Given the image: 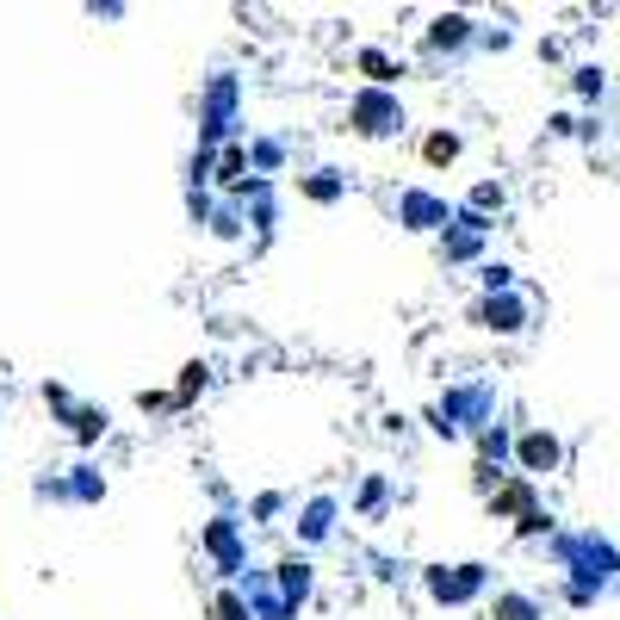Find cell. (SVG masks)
I'll use <instances>...</instances> for the list:
<instances>
[{"label": "cell", "instance_id": "6", "mask_svg": "<svg viewBox=\"0 0 620 620\" xmlns=\"http://www.w3.org/2000/svg\"><path fill=\"white\" fill-rule=\"evenodd\" d=\"M446 217H453V205H446L441 193H422V187H404V193H397V224H409V230H453V224H446Z\"/></svg>", "mask_w": 620, "mask_h": 620}, {"label": "cell", "instance_id": "22", "mask_svg": "<svg viewBox=\"0 0 620 620\" xmlns=\"http://www.w3.org/2000/svg\"><path fill=\"white\" fill-rule=\"evenodd\" d=\"M354 509H360V515H379V509H385V478H367L360 497H354Z\"/></svg>", "mask_w": 620, "mask_h": 620}, {"label": "cell", "instance_id": "23", "mask_svg": "<svg viewBox=\"0 0 620 620\" xmlns=\"http://www.w3.org/2000/svg\"><path fill=\"white\" fill-rule=\"evenodd\" d=\"M490 205H497V212H503V187H497V180H478V187H472V212L485 217Z\"/></svg>", "mask_w": 620, "mask_h": 620}, {"label": "cell", "instance_id": "26", "mask_svg": "<svg viewBox=\"0 0 620 620\" xmlns=\"http://www.w3.org/2000/svg\"><path fill=\"white\" fill-rule=\"evenodd\" d=\"M478 279H485V291H509L515 267H503V261H485V267H478Z\"/></svg>", "mask_w": 620, "mask_h": 620}, {"label": "cell", "instance_id": "13", "mask_svg": "<svg viewBox=\"0 0 620 620\" xmlns=\"http://www.w3.org/2000/svg\"><path fill=\"white\" fill-rule=\"evenodd\" d=\"M354 62H360V75H367V87H385V94H391V87L404 81V69H397V62H391L385 50H360Z\"/></svg>", "mask_w": 620, "mask_h": 620}, {"label": "cell", "instance_id": "8", "mask_svg": "<svg viewBox=\"0 0 620 620\" xmlns=\"http://www.w3.org/2000/svg\"><path fill=\"white\" fill-rule=\"evenodd\" d=\"M273 589H279V596H286L291 608H305L310 589H317V564L298 559V552H286V559L273 564Z\"/></svg>", "mask_w": 620, "mask_h": 620}, {"label": "cell", "instance_id": "11", "mask_svg": "<svg viewBox=\"0 0 620 620\" xmlns=\"http://www.w3.org/2000/svg\"><path fill=\"white\" fill-rule=\"evenodd\" d=\"M298 193L317 199V205H335V199L348 193V175H342V168H310V175L298 180Z\"/></svg>", "mask_w": 620, "mask_h": 620}, {"label": "cell", "instance_id": "12", "mask_svg": "<svg viewBox=\"0 0 620 620\" xmlns=\"http://www.w3.org/2000/svg\"><path fill=\"white\" fill-rule=\"evenodd\" d=\"M249 168H254V180L279 175L286 168V143L279 136H249Z\"/></svg>", "mask_w": 620, "mask_h": 620}, {"label": "cell", "instance_id": "17", "mask_svg": "<svg viewBox=\"0 0 620 620\" xmlns=\"http://www.w3.org/2000/svg\"><path fill=\"white\" fill-rule=\"evenodd\" d=\"M212 620H254L249 596H242V583H224V589L212 596Z\"/></svg>", "mask_w": 620, "mask_h": 620}, {"label": "cell", "instance_id": "15", "mask_svg": "<svg viewBox=\"0 0 620 620\" xmlns=\"http://www.w3.org/2000/svg\"><path fill=\"white\" fill-rule=\"evenodd\" d=\"M527 503H534L527 478H515V485H503V490H490V515H522V522H527V515H534Z\"/></svg>", "mask_w": 620, "mask_h": 620}, {"label": "cell", "instance_id": "21", "mask_svg": "<svg viewBox=\"0 0 620 620\" xmlns=\"http://www.w3.org/2000/svg\"><path fill=\"white\" fill-rule=\"evenodd\" d=\"M478 453H485V460H478V465L503 460V453H509V428H503V422H497V428H485V434H478Z\"/></svg>", "mask_w": 620, "mask_h": 620}, {"label": "cell", "instance_id": "10", "mask_svg": "<svg viewBox=\"0 0 620 620\" xmlns=\"http://www.w3.org/2000/svg\"><path fill=\"white\" fill-rule=\"evenodd\" d=\"M465 44H472V20H465V13H434V20H428V50H434V57H441V50H465Z\"/></svg>", "mask_w": 620, "mask_h": 620}, {"label": "cell", "instance_id": "18", "mask_svg": "<svg viewBox=\"0 0 620 620\" xmlns=\"http://www.w3.org/2000/svg\"><path fill=\"white\" fill-rule=\"evenodd\" d=\"M205 385H212V367L205 360H187L175 379V404H193V397H205Z\"/></svg>", "mask_w": 620, "mask_h": 620}, {"label": "cell", "instance_id": "7", "mask_svg": "<svg viewBox=\"0 0 620 620\" xmlns=\"http://www.w3.org/2000/svg\"><path fill=\"white\" fill-rule=\"evenodd\" d=\"M335 522H342V497L317 490V497L298 509V522H291V527H298V540H305V546H323V540L335 534Z\"/></svg>", "mask_w": 620, "mask_h": 620}, {"label": "cell", "instance_id": "24", "mask_svg": "<svg viewBox=\"0 0 620 620\" xmlns=\"http://www.w3.org/2000/svg\"><path fill=\"white\" fill-rule=\"evenodd\" d=\"M279 509H286V497H279V490H261V497L249 503V515H254V527H261V522H273Z\"/></svg>", "mask_w": 620, "mask_h": 620}, {"label": "cell", "instance_id": "16", "mask_svg": "<svg viewBox=\"0 0 620 620\" xmlns=\"http://www.w3.org/2000/svg\"><path fill=\"white\" fill-rule=\"evenodd\" d=\"M460 150H465L460 131H428L422 136V162H428V168H453V162H460Z\"/></svg>", "mask_w": 620, "mask_h": 620}, {"label": "cell", "instance_id": "2", "mask_svg": "<svg viewBox=\"0 0 620 620\" xmlns=\"http://www.w3.org/2000/svg\"><path fill=\"white\" fill-rule=\"evenodd\" d=\"M348 131L354 136H391V131H404V99L385 94V87H360V94L348 99Z\"/></svg>", "mask_w": 620, "mask_h": 620}, {"label": "cell", "instance_id": "27", "mask_svg": "<svg viewBox=\"0 0 620 620\" xmlns=\"http://www.w3.org/2000/svg\"><path fill=\"white\" fill-rule=\"evenodd\" d=\"M497 620H534V608H527L522 596H503L497 601Z\"/></svg>", "mask_w": 620, "mask_h": 620}, {"label": "cell", "instance_id": "9", "mask_svg": "<svg viewBox=\"0 0 620 620\" xmlns=\"http://www.w3.org/2000/svg\"><path fill=\"white\" fill-rule=\"evenodd\" d=\"M515 465H522V478H534V472H552V465H559V441H552L546 428H527L522 441H515Z\"/></svg>", "mask_w": 620, "mask_h": 620}, {"label": "cell", "instance_id": "25", "mask_svg": "<svg viewBox=\"0 0 620 620\" xmlns=\"http://www.w3.org/2000/svg\"><path fill=\"white\" fill-rule=\"evenodd\" d=\"M212 193H205V187H187V217H193V224H212Z\"/></svg>", "mask_w": 620, "mask_h": 620}, {"label": "cell", "instance_id": "19", "mask_svg": "<svg viewBox=\"0 0 620 620\" xmlns=\"http://www.w3.org/2000/svg\"><path fill=\"white\" fill-rule=\"evenodd\" d=\"M205 230H212L217 242H236V236L249 230V212H242V205L230 199V205H217V212H212V224H205Z\"/></svg>", "mask_w": 620, "mask_h": 620}, {"label": "cell", "instance_id": "14", "mask_svg": "<svg viewBox=\"0 0 620 620\" xmlns=\"http://www.w3.org/2000/svg\"><path fill=\"white\" fill-rule=\"evenodd\" d=\"M106 428H112V416H106V409H94V404H81L75 416H69V434H75L81 446H94V441H106Z\"/></svg>", "mask_w": 620, "mask_h": 620}, {"label": "cell", "instance_id": "5", "mask_svg": "<svg viewBox=\"0 0 620 620\" xmlns=\"http://www.w3.org/2000/svg\"><path fill=\"white\" fill-rule=\"evenodd\" d=\"M472 323L490 335H522L527 330V298H515V291H485L478 305H472Z\"/></svg>", "mask_w": 620, "mask_h": 620}, {"label": "cell", "instance_id": "1", "mask_svg": "<svg viewBox=\"0 0 620 620\" xmlns=\"http://www.w3.org/2000/svg\"><path fill=\"white\" fill-rule=\"evenodd\" d=\"M428 428L446 434V441L465 434V428H478V434H485V428H490V391L485 385H453L441 404L428 409Z\"/></svg>", "mask_w": 620, "mask_h": 620}, {"label": "cell", "instance_id": "4", "mask_svg": "<svg viewBox=\"0 0 620 620\" xmlns=\"http://www.w3.org/2000/svg\"><path fill=\"white\" fill-rule=\"evenodd\" d=\"M422 583H428V596L434 601L460 608V601H472L478 589H485V564H428Z\"/></svg>", "mask_w": 620, "mask_h": 620}, {"label": "cell", "instance_id": "3", "mask_svg": "<svg viewBox=\"0 0 620 620\" xmlns=\"http://www.w3.org/2000/svg\"><path fill=\"white\" fill-rule=\"evenodd\" d=\"M199 546H205V559H212L224 577H242V571H249V546H242V522H236V515H212V522L199 527Z\"/></svg>", "mask_w": 620, "mask_h": 620}, {"label": "cell", "instance_id": "20", "mask_svg": "<svg viewBox=\"0 0 620 620\" xmlns=\"http://www.w3.org/2000/svg\"><path fill=\"white\" fill-rule=\"evenodd\" d=\"M106 497V478H99L94 465H75L69 472V503H99Z\"/></svg>", "mask_w": 620, "mask_h": 620}]
</instances>
